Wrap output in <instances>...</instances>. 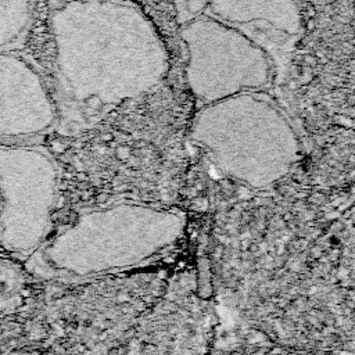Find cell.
<instances>
[{
  "instance_id": "cell-1",
  "label": "cell",
  "mask_w": 355,
  "mask_h": 355,
  "mask_svg": "<svg viewBox=\"0 0 355 355\" xmlns=\"http://www.w3.org/2000/svg\"><path fill=\"white\" fill-rule=\"evenodd\" d=\"M53 85L58 122L93 125L110 110L157 87L169 54L133 0H51Z\"/></svg>"
},
{
  "instance_id": "cell-2",
  "label": "cell",
  "mask_w": 355,
  "mask_h": 355,
  "mask_svg": "<svg viewBox=\"0 0 355 355\" xmlns=\"http://www.w3.org/2000/svg\"><path fill=\"white\" fill-rule=\"evenodd\" d=\"M183 218L143 204L116 202L80 212L25 259L44 280L82 279L130 268L176 243Z\"/></svg>"
},
{
  "instance_id": "cell-3",
  "label": "cell",
  "mask_w": 355,
  "mask_h": 355,
  "mask_svg": "<svg viewBox=\"0 0 355 355\" xmlns=\"http://www.w3.org/2000/svg\"><path fill=\"white\" fill-rule=\"evenodd\" d=\"M190 135L220 172L252 187L280 180L300 157L294 129L257 90L204 104Z\"/></svg>"
},
{
  "instance_id": "cell-4",
  "label": "cell",
  "mask_w": 355,
  "mask_h": 355,
  "mask_svg": "<svg viewBox=\"0 0 355 355\" xmlns=\"http://www.w3.org/2000/svg\"><path fill=\"white\" fill-rule=\"evenodd\" d=\"M58 168L37 146L0 141V250L29 258L50 234Z\"/></svg>"
},
{
  "instance_id": "cell-5",
  "label": "cell",
  "mask_w": 355,
  "mask_h": 355,
  "mask_svg": "<svg viewBox=\"0 0 355 355\" xmlns=\"http://www.w3.org/2000/svg\"><path fill=\"white\" fill-rule=\"evenodd\" d=\"M180 37L187 49V86L204 104L258 90L270 80L269 54L207 14L180 25Z\"/></svg>"
},
{
  "instance_id": "cell-6",
  "label": "cell",
  "mask_w": 355,
  "mask_h": 355,
  "mask_svg": "<svg viewBox=\"0 0 355 355\" xmlns=\"http://www.w3.org/2000/svg\"><path fill=\"white\" fill-rule=\"evenodd\" d=\"M58 123L53 92L26 57L0 50V141L25 140Z\"/></svg>"
},
{
  "instance_id": "cell-7",
  "label": "cell",
  "mask_w": 355,
  "mask_h": 355,
  "mask_svg": "<svg viewBox=\"0 0 355 355\" xmlns=\"http://www.w3.org/2000/svg\"><path fill=\"white\" fill-rule=\"evenodd\" d=\"M207 15L237 29L272 58L288 51L304 31L300 0H209Z\"/></svg>"
},
{
  "instance_id": "cell-8",
  "label": "cell",
  "mask_w": 355,
  "mask_h": 355,
  "mask_svg": "<svg viewBox=\"0 0 355 355\" xmlns=\"http://www.w3.org/2000/svg\"><path fill=\"white\" fill-rule=\"evenodd\" d=\"M33 0H0V50H10L26 33Z\"/></svg>"
},
{
  "instance_id": "cell-9",
  "label": "cell",
  "mask_w": 355,
  "mask_h": 355,
  "mask_svg": "<svg viewBox=\"0 0 355 355\" xmlns=\"http://www.w3.org/2000/svg\"><path fill=\"white\" fill-rule=\"evenodd\" d=\"M19 273L7 262L0 259V308L7 306L15 298L21 279Z\"/></svg>"
},
{
  "instance_id": "cell-10",
  "label": "cell",
  "mask_w": 355,
  "mask_h": 355,
  "mask_svg": "<svg viewBox=\"0 0 355 355\" xmlns=\"http://www.w3.org/2000/svg\"><path fill=\"white\" fill-rule=\"evenodd\" d=\"M176 12V21L183 25L200 15H202L208 7L209 0H171Z\"/></svg>"
}]
</instances>
